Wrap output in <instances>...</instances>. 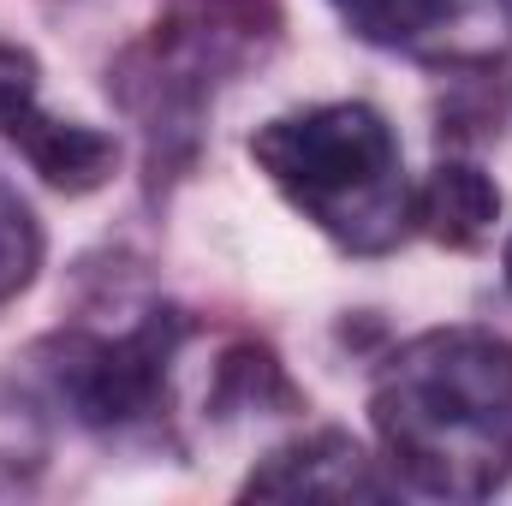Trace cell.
<instances>
[{"label":"cell","instance_id":"6da1fadb","mask_svg":"<svg viewBox=\"0 0 512 506\" xmlns=\"http://www.w3.org/2000/svg\"><path fill=\"white\" fill-rule=\"evenodd\" d=\"M370 417L417 495L483 501L512 477V346L489 328L417 334L382 364Z\"/></svg>","mask_w":512,"mask_h":506},{"label":"cell","instance_id":"7a4b0ae2","mask_svg":"<svg viewBox=\"0 0 512 506\" xmlns=\"http://www.w3.org/2000/svg\"><path fill=\"white\" fill-rule=\"evenodd\" d=\"M256 167L346 251L376 256L399 245L411 221V185L399 167V143L376 108L328 102L310 114L268 120L251 137Z\"/></svg>","mask_w":512,"mask_h":506},{"label":"cell","instance_id":"3957f363","mask_svg":"<svg viewBox=\"0 0 512 506\" xmlns=\"http://www.w3.org/2000/svg\"><path fill=\"white\" fill-rule=\"evenodd\" d=\"M179 334H185L179 310H143L120 334L60 328L36 346V370L84 429L131 435L167 411V364L179 352Z\"/></svg>","mask_w":512,"mask_h":506},{"label":"cell","instance_id":"277c9868","mask_svg":"<svg viewBox=\"0 0 512 506\" xmlns=\"http://www.w3.org/2000/svg\"><path fill=\"white\" fill-rule=\"evenodd\" d=\"M256 6L262 0H185L114 78L126 108L143 120L155 161L173 143L197 137V114L215 90V72L245 60L256 42Z\"/></svg>","mask_w":512,"mask_h":506},{"label":"cell","instance_id":"5b68a950","mask_svg":"<svg viewBox=\"0 0 512 506\" xmlns=\"http://www.w3.org/2000/svg\"><path fill=\"white\" fill-rule=\"evenodd\" d=\"M0 137L18 143L30 155V167L48 185H60V191H96L114 173V155H120L114 137L42 114V102H36V60L24 48H6V42H0Z\"/></svg>","mask_w":512,"mask_h":506},{"label":"cell","instance_id":"8992f818","mask_svg":"<svg viewBox=\"0 0 512 506\" xmlns=\"http://www.w3.org/2000/svg\"><path fill=\"white\" fill-rule=\"evenodd\" d=\"M245 495L262 501H382L387 483L376 477V465L364 459V447L340 429L304 435L280 453H268L251 471Z\"/></svg>","mask_w":512,"mask_h":506},{"label":"cell","instance_id":"52a82bcc","mask_svg":"<svg viewBox=\"0 0 512 506\" xmlns=\"http://www.w3.org/2000/svg\"><path fill=\"white\" fill-rule=\"evenodd\" d=\"M411 215L423 221L429 239L465 251V245H477V239L495 227L501 191H495V179H489L483 167H471V161H441V167L429 173V185L417 191Z\"/></svg>","mask_w":512,"mask_h":506},{"label":"cell","instance_id":"ba28073f","mask_svg":"<svg viewBox=\"0 0 512 506\" xmlns=\"http://www.w3.org/2000/svg\"><path fill=\"white\" fill-rule=\"evenodd\" d=\"M334 12L376 48H423L459 18V0H334Z\"/></svg>","mask_w":512,"mask_h":506},{"label":"cell","instance_id":"9c48e42d","mask_svg":"<svg viewBox=\"0 0 512 506\" xmlns=\"http://www.w3.org/2000/svg\"><path fill=\"white\" fill-rule=\"evenodd\" d=\"M36 262H42V233H36L30 209L0 185V304L30 286Z\"/></svg>","mask_w":512,"mask_h":506},{"label":"cell","instance_id":"30bf717a","mask_svg":"<svg viewBox=\"0 0 512 506\" xmlns=\"http://www.w3.org/2000/svg\"><path fill=\"white\" fill-rule=\"evenodd\" d=\"M507 286H512V245H507Z\"/></svg>","mask_w":512,"mask_h":506}]
</instances>
